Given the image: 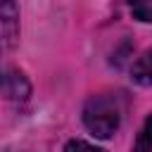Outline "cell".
Wrapping results in <instances>:
<instances>
[{
	"mask_svg": "<svg viewBox=\"0 0 152 152\" xmlns=\"http://www.w3.org/2000/svg\"><path fill=\"white\" fill-rule=\"evenodd\" d=\"M83 124L95 138H112L121 126V102L116 95L102 93L88 97L83 107Z\"/></svg>",
	"mask_w": 152,
	"mask_h": 152,
	"instance_id": "1",
	"label": "cell"
},
{
	"mask_svg": "<svg viewBox=\"0 0 152 152\" xmlns=\"http://www.w3.org/2000/svg\"><path fill=\"white\" fill-rule=\"evenodd\" d=\"M28 93H31V86L21 71L0 66V95H5L10 100H26Z\"/></svg>",
	"mask_w": 152,
	"mask_h": 152,
	"instance_id": "3",
	"label": "cell"
},
{
	"mask_svg": "<svg viewBox=\"0 0 152 152\" xmlns=\"http://www.w3.org/2000/svg\"><path fill=\"white\" fill-rule=\"evenodd\" d=\"M19 40V10L14 0H0V48L10 50Z\"/></svg>",
	"mask_w": 152,
	"mask_h": 152,
	"instance_id": "2",
	"label": "cell"
},
{
	"mask_svg": "<svg viewBox=\"0 0 152 152\" xmlns=\"http://www.w3.org/2000/svg\"><path fill=\"white\" fill-rule=\"evenodd\" d=\"M64 152H104V150H100V147H95V145H90L86 140H69Z\"/></svg>",
	"mask_w": 152,
	"mask_h": 152,
	"instance_id": "7",
	"label": "cell"
},
{
	"mask_svg": "<svg viewBox=\"0 0 152 152\" xmlns=\"http://www.w3.org/2000/svg\"><path fill=\"white\" fill-rule=\"evenodd\" d=\"M131 78L140 86H150L152 83V69H150V52H142L133 66H131Z\"/></svg>",
	"mask_w": 152,
	"mask_h": 152,
	"instance_id": "4",
	"label": "cell"
},
{
	"mask_svg": "<svg viewBox=\"0 0 152 152\" xmlns=\"http://www.w3.org/2000/svg\"><path fill=\"white\" fill-rule=\"evenodd\" d=\"M133 152H150V116L145 119L140 133H138V140H135V147Z\"/></svg>",
	"mask_w": 152,
	"mask_h": 152,
	"instance_id": "6",
	"label": "cell"
},
{
	"mask_svg": "<svg viewBox=\"0 0 152 152\" xmlns=\"http://www.w3.org/2000/svg\"><path fill=\"white\" fill-rule=\"evenodd\" d=\"M131 12L138 21L150 24L152 21V0H131Z\"/></svg>",
	"mask_w": 152,
	"mask_h": 152,
	"instance_id": "5",
	"label": "cell"
}]
</instances>
